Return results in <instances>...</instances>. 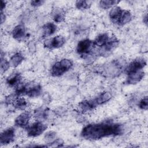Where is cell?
<instances>
[{
  "mask_svg": "<svg viewBox=\"0 0 148 148\" xmlns=\"http://www.w3.org/2000/svg\"><path fill=\"white\" fill-rule=\"evenodd\" d=\"M65 42L66 39L65 37L61 35H57L51 39L46 40L44 42L43 45L45 47L53 50L61 47L65 43Z\"/></svg>",
  "mask_w": 148,
  "mask_h": 148,
  "instance_id": "7",
  "label": "cell"
},
{
  "mask_svg": "<svg viewBox=\"0 0 148 148\" xmlns=\"http://www.w3.org/2000/svg\"><path fill=\"white\" fill-rule=\"evenodd\" d=\"M42 91V88L40 84L29 83L25 95L30 98H35L39 97L41 94Z\"/></svg>",
  "mask_w": 148,
  "mask_h": 148,
  "instance_id": "12",
  "label": "cell"
},
{
  "mask_svg": "<svg viewBox=\"0 0 148 148\" xmlns=\"http://www.w3.org/2000/svg\"><path fill=\"white\" fill-rule=\"evenodd\" d=\"M73 65V62L71 60L62 59L53 65L50 69V75L53 77H60L69 71Z\"/></svg>",
  "mask_w": 148,
  "mask_h": 148,
  "instance_id": "3",
  "label": "cell"
},
{
  "mask_svg": "<svg viewBox=\"0 0 148 148\" xmlns=\"http://www.w3.org/2000/svg\"><path fill=\"white\" fill-rule=\"evenodd\" d=\"M119 2L120 1L114 0H102L99 1V5L103 9H108L113 7Z\"/></svg>",
  "mask_w": 148,
  "mask_h": 148,
  "instance_id": "20",
  "label": "cell"
},
{
  "mask_svg": "<svg viewBox=\"0 0 148 148\" xmlns=\"http://www.w3.org/2000/svg\"><path fill=\"white\" fill-rule=\"evenodd\" d=\"M57 30V25L52 22L46 23L42 26V36L45 38L54 34Z\"/></svg>",
  "mask_w": 148,
  "mask_h": 148,
  "instance_id": "14",
  "label": "cell"
},
{
  "mask_svg": "<svg viewBox=\"0 0 148 148\" xmlns=\"http://www.w3.org/2000/svg\"><path fill=\"white\" fill-rule=\"evenodd\" d=\"M13 38L17 41H22L26 37V29L23 24L16 25L12 32Z\"/></svg>",
  "mask_w": 148,
  "mask_h": 148,
  "instance_id": "11",
  "label": "cell"
},
{
  "mask_svg": "<svg viewBox=\"0 0 148 148\" xmlns=\"http://www.w3.org/2000/svg\"><path fill=\"white\" fill-rule=\"evenodd\" d=\"M6 2L4 1H1V12H3V10L5 9V7H6Z\"/></svg>",
  "mask_w": 148,
  "mask_h": 148,
  "instance_id": "28",
  "label": "cell"
},
{
  "mask_svg": "<svg viewBox=\"0 0 148 148\" xmlns=\"http://www.w3.org/2000/svg\"><path fill=\"white\" fill-rule=\"evenodd\" d=\"M93 42L88 39L80 40L76 46V52L80 56H88L93 53Z\"/></svg>",
  "mask_w": 148,
  "mask_h": 148,
  "instance_id": "5",
  "label": "cell"
},
{
  "mask_svg": "<svg viewBox=\"0 0 148 148\" xmlns=\"http://www.w3.org/2000/svg\"><path fill=\"white\" fill-rule=\"evenodd\" d=\"M5 18H6L5 15L3 13V12H1V24L3 23V22L5 20Z\"/></svg>",
  "mask_w": 148,
  "mask_h": 148,
  "instance_id": "29",
  "label": "cell"
},
{
  "mask_svg": "<svg viewBox=\"0 0 148 148\" xmlns=\"http://www.w3.org/2000/svg\"><path fill=\"white\" fill-rule=\"evenodd\" d=\"M143 23H144L146 25H147V14H146V15L143 17Z\"/></svg>",
  "mask_w": 148,
  "mask_h": 148,
  "instance_id": "30",
  "label": "cell"
},
{
  "mask_svg": "<svg viewBox=\"0 0 148 148\" xmlns=\"http://www.w3.org/2000/svg\"><path fill=\"white\" fill-rule=\"evenodd\" d=\"M64 143V142L61 139H56L53 142L49 143V145L47 146L49 147H61L62 146V144Z\"/></svg>",
  "mask_w": 148,
  "mask_h": 148,
  "instance_id": "26",
  "label": "cell"
},
{
  "mask_svg": "<svg viewBox=\"0 0 148 148\" xmlns=\"http://www.w3.org/2000/svg\"><path fill=\"white\" fill-rule=\"evenodd\" d=\"M91 3L92 1H77L75 3V6L79 10H87L90 8V6H91Z\"/></svg>",
  "mask_w": 148,
  "mask_h": 148,
  "instance_id": "21",
  "label": "cell"
},
{
  "mask_svg": "<svg viewBox=\"0 0 148 148\" xmlns=\"http://www.w3.org/2000/svg\"><path fill=\"white\" fill-rule=\"evenodd\" d=\"M49 110L47 108H39L35 110L34 115L36 117L40 119H46L48 116Z\"/></svg>",
  "mask_w": 148,
  "mask_h": 148,
  "instance_id": "22",
  "label": "cell"
},
{
  "mask_svg": "<svg viewBox=\"0 0 148 148\" xmlns=\"http://www.w3.org/2000/svg\"><path fill=\"white\" fill-rule=\"evenodd\" d=\"M31 117V114L28 111L20 114L14 120L15 126L22 128H25L28 125V123Z\"/></svg>",
  "mask_w": 148,
  "mask_h": 148,
  "instance_id": "9",
  "label": "cell"
},
{
  "mask_svg": "<svg viewBox=\"0 0 148 148\" xmlns=\"http://www.w3.org/2000/svg\"><path fill=\"white\" fill-rule=\"evenodd\" d=\"M47 128V126L46 124L40 121H37L28 125L25 129L28 136L36 137L43 134Z\"/></svg>",
  "mask_w": 148,
  "mask_h": 148,
  "instance_id": "4",
  "label": "cell"
},
{
  "mask_svg": "<svg viewBox=\"0 0 148 148\" xmlns=\"http://www.w3.org/2000/svg\"><path fill=\"white\" fill-rule=\"evenodd\" d=\"M97 106L94 99L84 100L80 102L78 105V110L79 112L84 113L87 112L92 110Z\"/></svg>",
  "mask_w": 148,
  "mask_h": 148,
  "instance_id": "13",
  "label": "cell"
},
{
  "mask_svg": "<svg viewBox=\"0 0 148 148\" xmlns=\"http://www.w3.org/2000/svg\"><path fill=\"white\" fill-rule=\"evenodd\" d=\"M56 138V133L54 131H50L47 132L44 136L45 140L46 142L50 143L53 142L54 140H55Z\"/></svg>",
  "mask_w": 148,
  "mask_h": 148,
  "instance_id": "24",
  "label": "cell"
},
{
  "mask_svg": "<svg viewBox=\"0 0 148 148\" xmlns=\"http://www.w3.org/2000/svg\"><path fill=\"white\" fill-rule=\"evenodd\" d=\"M111 98H112L111 93L108 91H105V92H101L94 99L97 105L98 106L108 102Z\"/></svg>",
  "mask_w": 148,
  "mask_h": 148,
  "instance_id": "18",
  "label": "cell"
},
{
  "mask_svg": "<svg viewBox=\"0 0 148 148\" xmlns=\"http://www.w3.org/2000/svg\"><path fill=\"white\" fill-rule=\"evenodd\" d=\"M10 66L9 61L6 60L2 54V52H1V72H6L9 68Z\"/></svg>",
  "mask_w": 148,
  "mask_h": 148,
  "instance_id": "23",
  "label": "cell"
},
{
  "mask_svg": "<svg viewBox=\"0 0 148 148\" xmlns=\"http://www.w3.org/2000/svg\"><path fill=\"white\" fill-rule=\"evenodd\" d=\"M110 20L114 24L123 26L130 23L132 16L131 13L127 10L123 9L119 6H114L109 13Z\"/></svg>",
  "mask_w": 148,
  "mask_h": 148,
  "instance_id": "2",
  "label": "cell"
},
{
  "mask_svg": "<svg viewBox=\"0 0 148 148\" xmlns=\"http://www.w3.org/2000/svg\"><path fill=\"white\" fill-rule=\"evenodd\" d=\"M22 77L20 73H14L9 76L6 79V83L9 87H16L21 81Z\"/></svg>",
  "mask_w": 148,
  "mask_h": 148,
  "instance_id": "15",
  "label": "cell"
},
{
  "mask_svg": "<svg viewBox=\"0 0 148 148\" xmlns=\"http://www.w3.org/2000/svg\"><path fill=\"white\" fill-rule=\"evenodd\" d=\"M44 3H45V1L34 0V1H31L30 2V4L33 7H39L42 5Z\"/></svg>",
  "mask_w": 148,
  "mask_h": 148,
  "instance_id": "27",
  "label": "cell"
},
{
  "mask_svg": "<svg viewBox=\"0 0 148 148\" xmlns=\"http://www.w3.org/2000/svg\"><path fill=\"white\" fill-rule=\"evenodd\" d=\"M15 129L9 127L3 131L1 134L0 143L1 146L8 145L12 143L15 139Z\"/></svg>",
  "mask_w": 148,
  "mask_h": 148,
  "instance_id": "8",
  "label": "cell"
},
{
  "mask_svg": "<svg viewBox=\"0 0 148 148\" xmlns=\"http://www.w3.org/2000/svg\"><path fill=\"white\" fill-rule=\"evenodd\" d=\"M52 19L56 23H61L65 20V12L60 8H56L51 12Z\"/></svg>",
  "mask_w": 148,
  "mask_h": 148,
  "instance_id": "17",
  "label": "cell"
},
{
  "mask_svg": "<svg viewBox=\"0 0 148 148\" xmlns=\"http://www.w3.org/2000/svg\"><path fill=\"white\" fill-rule=\"evenodd\" d=\"M139 108L142 110H147L148 108V98L146 96L143 97L139 102Z\"/></svg>",
  "mask_w": 148,
  "mask_h": 148,
  "instance_id": "25",
  "label": "cell"
},
{
  "mask_svg": "<svg viewBox=\"0 0 148 148\" xmlns=\"http://www.w3.org/2000/svg\"><path fill=\"white\" fill-rule=\"evenodd\" d=\"M124 131V127L121 124L107 121L86 125L83 128L80 135L86 140H97L106 137L121 135Z\"/></svg>",
  "mask_w": 148,
  "mask_h": 148,
  "instance_id": "1",
  "label": "cell"
},
{
  "mask_svg": "<svg viewBox=\"0 0 148 148\" xmlns=\"http://www.w3.org/2000/svg\"><path fill=\"white\" fill-rule=\"evenodd\" d=\"M24 57L23 55L20 53H16L13 54L10 58L9 63L10 66L16 68L23 61Z\"/></svg>",
  "mask_w": 148,
  "mask_h": 148,
  "instance_id": "19",
  "label": "cell"
},
{
  "mask_svg": "<svg viewBox=\"0 0 148 148\" xmlns=\"http://www.w3.org/2000/svg\"><path fill=\"white\" fill-rule=\"evenodd\" d=\"M127 75L125 83L127 84H135L138 83L145 76V72L141 70L129 73Z\"/></svg>",
  "mask_w": 148,
  "mask_h": 148,
  "instance_id": "10",
  "label": "cell"
},
{
  "mask_svg": "<svg viewBox=\"0 0 148 148\" xmlns=\"http://www.w3.org/2000/svg\"><path fill=\"white\" fill-rule=\"evenodd\" d=\"M147 62L144 58H137L132 60L124 69V72L128 75L142 70L146 65Z\"/></svg>",
  "mask_w": 148,
  "mask_h": 148,
  "instance_id": "6",
  "label": "cell"
},
{
  "mask_svg": "<svg viewBox=\"0 0 148 148\" xmlns=\"http://www.w3.org/2000/svg\"><path fill=\"white\" fill-rule=\"evenodd\" d=\"M12 103L14 108L20 110H25L28 106V102L24 98L17 95L13 99Z\"/></svg>",
  "mask_w": 148,
  "mask_h": 148,
  "instance_id": "16",
  "label": "cell"
}]
</instances>
